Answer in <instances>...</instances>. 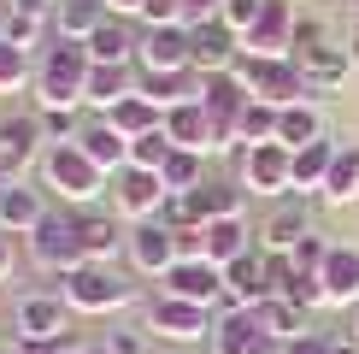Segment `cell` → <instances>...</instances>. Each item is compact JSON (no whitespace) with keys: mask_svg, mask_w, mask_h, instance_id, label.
I'll return each instance as SVG.
<instances>
[{"mask_svg":"<svg viewBox=\"0 0 359 354\" xmlns=\"http://www.w3.org/2000/svg\"><path fill=\"white\" fill-rule=\"evenodd\" d=\"M236 77L248 83V100H265V107H294V100H306V77L294 71V59H259V53H242Z\"/></svg>","mask_w":359,"mask_h":354,"instance_id":"5","label":"cell"},{"mask_svg":"<svg viewBox=\"0 0 359 354\" xmlns=\"http://www.w3.org/2000/svg\"><path fill=\"white\" fill-rule=\"evenodd\" d=\"M259 12H265V0H224V24H230L236 36H248V29L259 24Z\"/></svg>","mask_w":359,"mask_h":354,"instance_id":"42","label":"cell"},{"mask_svg":"<svg viewBox=\"0 0 359 354\" xmlns=\"http://www.w3.org/2000/svg\"><path fill=\"white\" fill-rule=\"evenodd\" d=\"M48 136H41V118H6L0 124V166H6V177L12 183H24V171L29 166H41V148Z\"/></svg>","mask_w":359,"mask_h":354,"instance_id":"14","label":"cell"},{"mask_svg":"<svg viewBox=\"0 0 359 354\" xmlns=\"http://www.w3.org/2000/svg\"><path fill=\"white\" fill-rule=\"evenodd\" d=\"M330 206H353L359 201V148L348 142V148H336V166H330V177H324V189H318Z\"/></svg>","mask_w":359,"mask_h":354,"instance_id":"28","label":"cell"},{"mask_svg":"<svg viewBox=\"0 0 359 354\" xmlns=\"http://www.w3.org/2000/svg\"><path fill=\"white\" fill-rule=\"evenodd\" d=\"M136 95H147L159 112H171V107H183V100H201V71H142Z\"/></svg>","mask_w":359,"mask_h":354,"instance_id":"21","label":"cell"},{"mask_svg":"<svg viewBox=\"0 0 359 354\" xmlns=\"http://www.w3.org/2000/svg\"><path fill=\"white\" fill-rule=\"evenodd\" d=\"M29 260L48 266V272H59V277H71L77 266H88V248L77 236V213H71V218H59V213L41 218V225L29 230Z\"/></svg>","mask_w":359,"mask_h":354,"instance_id":"6","label":"cell"},{"mask_svg":"<svg viewBox=\"0 0 359 354\" xmlns=\"http://www.w3.org/2000/svg\"><path fill=\"white\" fill-rule=\"evenodd\" d=\"M142 71H194V48H189V24H165V29H147L136 41Z\"/></svg>","mask_w":359,"mask_h":354,"instance_id":"15","label":"cell"},{"mask_svg":"<svg viewBox=\"0 0 359 354\" xmlns=\"http://www.w3.org/2000/svg\"><path fill=\"white\" fill-rule=\"evenodd\" d=\"M289 59H294V71H301L312 88H336V83L353 71V53L341 48V41H330V36H324V24H312V18H294V48H289Z\"/></svg>","mask_w":359,"mask_h":354,"instance_id":"4","label":"cell"},{"mask_svg":"<svg viewBox=\"0 0 359 354\" xmlns=\"http://www.w3.org/2000/svg\"><path fill=\"white\" fill-rule=\"evenodd\" d=\"M330 166H336V142H312V148H294V195H306V189H324Z\"/></svg>","mask_w":359,"mask_h":354,"instance_id":"33","label":"cell"},{"mask_svg":"<svg viewBox=\"0 0 359 354\" xmlns=\"http://www.w3.org/2000/svg\"><path fill=\"white\" fill-rule=\"evenodd\" d=\"M236 142H242V148L277 142V107H265V100H248V107L236 112Z\"/></svg>","mask_w":359,"mask_h":354,"instance_id":"35","label":"cell"},{"mask_svg":"<svg viewBox=\"0 0 359 354\" xmlns=\"http://www.w3.org/2000/svg\"><path fill=\"white\" fill-rule=\"evenodd\" d=\"M41 183L53 189L59 201H71V206H88L100 195V189H112V177L95 166V159L83 154L77 142H53L48 154H41Z\"/></svg>","mask_w":359,"mask_h":354,"instance_id":"2","label":"cell"},{"mask_svg":"<svg viewBox=\"0 0 359 354\" xmlns=\"http://www.w3.org/2000/svg\"><path fill=\"white\" fill-rule=\"evenodd\" d=\"M88 53H95V65H130V59H136V36H130L118 18H107L95 36H88Z\"/></svg>","mask_w":359,"mask_h":354,"instance_id":"34","label":"cell"},{"mask_svg":"<svg viewBox=\"0 0 359 354\" xmlns=\"http://www.w3.org/2000/svg\"><path fill=\"white\" fill-rule=\"evenodd\" d=\"M107 348L112 354H147V343H142L136 331H107Z\"/></svg>","mask_w":359,"mask_h":354,"instance_id":"46","label":"cell"},{"mask_svg":"<svg viewBox=\"0 0 359 354\" xmlns=\"http://www.w3.org/2000/svg\"><path fill=\"white\" fill-rule=\"evenodd\" d=\"M65 331H71L65 295H24L18 301V336L24 343H65Z\"/></svg>","mask_w":359,"mask_h":354,"instance_id":"12","label":"cell"},{"mask_svg":"<svg viewBox=\"0 0 359 354\" xmlns=\"http://www.w3.org/2000/svg\"><path fill=\"white\" fill-rule=\"evenodd\" d=\"M6 272H12V236L0 230V277H6Z\"/></svg>","mask_w":359,"mask_h":354,"instance_id":"50","label":"cell"},{"mask_svg":"<svg viewBox=\"0 0 359 354\" xmlns=\"http://www.w3.org/2000/svg\"><path fill=\"white\" fill-rule=\"evenodd\" d=\"M324 260H330V242H324V236H301V242H294V254H289L294 272H312V277L324 272Z\"/></svg>","mask_w":359,"mask_h":354,"instance_id":"41","label":"cell"},{"mask_svg":"<svg viewBox=\"0 0 359 354\" xmlns=\"http://www.w3.org/2000/svg\"><path fill=\"white\" fill-rule=\"evenodd\" d=\"M130 260H136V272H154V277H165L177 266V236L165 218H147V225L130 230Z\"/></svg>","mask_w":359,"mask_h":354,"instance_id":"18","label":"cell"},{"mask_svg":"<svg viewBox=\"0 0 359 354\" xmlns=\"http://www.w3.org/2000/svg\"><path fill=\"white\" fill-rule=\"evenodd\" d=\"M294 48V6L289 0H265L259 24L242 36V53H259V59H289Z\"/></svg>","mask_w":359,"mask_h":354,"instance_id":"13","label":"cell"},{"mask_svg":"<svg viewBox=\"0 0 359 354\" xmlns=\"http://www.w3.org/2000/svg\"><path fill=\"white\" fill-rule=\"evenodd\" d=\"M189 6V29L194 24H212V18H224V0H183Z\"/></svg>","mask_w":359,"mask_h":354,"instance_id":"45","label":"cell"},{"mask_svg":"<svg viewBox=\"0 0 359 354\" xmlns=\"http://www.w3.org/2000/svg\"><path fill=\"white\" fill-rule=\"evenodd\" d=\"M36 118H41V136H48V148H53V142H77V136H83L77 107H41Z\"/></svg>","mask_w":359,"mask_h":354,"instance_id":"40","label":"cell"},{"mask_svg":"<svg viewBox=\"0 0 359 354\" xmlns=\"http://www.w3.org/2000/svg\"><path fill=\"white\" fill-rule=\"evenodd\" d=\"M136 88H142V83L130 77V65H95V71H88V100H95L100 112H112L118 100L136 95Z\"/></svg>","mask_w":359,"mask_h":354,"instance_id":"32","label":"cell"},{"mask_svg":"<svg viewBox=\"0 0 359 354\" xmlns=\"http://www.w3.org/2000/svg\"><path fill=\"white\" fill-rule=\"evenodd\" d=\"M253 313H259V324H265V331L277 336L283 348H289L294 336H306V307H294V301H283V295H265V301L253 307Z\"/></svg>","mask_w":359,"mask_h":354,"instance_id":"29","label":"cell"},{"mask_svg":"<svg viewBox=\"0 0 359 354\" xmlns=\"http://www.w3.org/2000/svg\"><path fill=\"white\" fill-rule=\"evenodd\" d=\"M142 18H147V29H165V24H189V6H183V0H147V6H142Z\"/></svg>","mask_w":359,"mask_h":354,"instance_id":"43","label":"cell"},{"mask_svg":"<svg viewBox=\"0 0 359 354\" xmlns=\"http://www.w3.org/2000/svg\"><path fill=\"white\" fill-rule=\"evenodd\" d=\"M212 307L201 301H177V295H159L154 307H147V331L165 336V343H206L212 336Z\"/></svg>","mask_w":359,"mask_h":354,"instance_id":"8","label":"cell"},{"mask_svg":"<svg viewBox=\"0 0 359 354\" xmlns=\"http://www.w3.org/2000/svg\"><path fill=\"white\" fill-rule=\"evenodd\" d=\"M324 301L330 307H359V248L353 242H341L330 248V260H324Z\"/></svg>","mask_w":359,"mask_h":354,"instance_id":"19","label":"cell"},{"mask_svg":"<svg viewBox=\"0 0 359 354\" xmlns=\"http://www.w3.org/2000/svg\"><path fill=\"white\" fill-rule=\"evenodd\" d=\"M0 354H6V348H0Z\"/></svg>","mask_w":359,"mask_h":354,"instance_id":"56","label":"cell"},{"mask_svg":"<svg viewBox=\"0 0 359 354\" xmlns=\"http://www.w3.org/2000/svg\"><path fill=\"white\" fill-rule=\"evenodd\" d=\"M0 6H6V0H0Z\"/></svg>","mask_w":359,"mask_h":354,"instance_id":"55","label":"cell"},{"mask_svg":"<svg viewBox=\"0 0 359 354\" xmlns=\"http://www.w3.org/2000/svg\"><path fill=\"white\" fill-rule=\"evenodd\" d=\"M301 236H312V230H306V206L294 195V206H277V213L265 218V248H271V254H294Z\"/></svg>","mask_w":359,"mask_h":354,"instance_id":"31","label":"cell"},{"mask_svg":"<svg viewBox=\"0 0 359 354\" xmlns=\"http://www.w3.org/2000/svg\"><path fill=\"white\" fill-rule=\"evenodd\" d=\"M48 29H53V24L24 18V12H6V6H0V41H12V48H24V53H29L41 36H48Z\"/></svg>","mask_w":359,"mask_h":354,"instance_id":"38","label":"cell"},{"mask_svg":"<svg viewBox=\"0 0 359 354\" xmlns=\"http://www.w3.org/2000/svg\"><path fill=\"white\" fill-rule=\"evenodd\" d=\"M112 12H107V0H59V12H53V29L65 41H88L100 24H107Z\"/></svg>","mask_w":359,"mask_h":354,"instance_id":"25","label":"cell"},{"mask_svg":"<svg viewBox=\"0 0 359 354\" xmlns=\"http://www.w3.org/2000/svg\"><path fill=\"white\" fill-rule=\"evenodd\" d=\"M330 343V354H359V336H324Z\"/></svg>","mask_w":359,"mask_h":354,"instance_id":"49","label":"cell"},{"mask_svg":"<svg viewBox=\"0 0 359 354\" xmlns=\"http://www.w3.org/2000/svg\"><path fill=\"white\" fill-rule=\"evenodd\" d=\"M88 71H95V53L88 41H65L59 36L36 65V100L41 107H83L88 100Z\"/></svg>","mask_w":359,"mask_h":354,"instance_id":"1","label":"cell"},{"mask_svg":"<svg viewBox=\"0 0 359 354\" xmlns=\"http://www.w3.org/2000/svg\"><path fill=\"white\" fill-rule=\"evenodd\" d=\"M283 354H330V343H324L318 331H306V336H294V343L283 348Z\"/></svg>","mask_w":359,"mask_h":354,"instance_id":"47","label":"cell"},{"mask_svg":"<svg viewBox=\"0 0 359 354\" xmlns=\"http://www.w3.org/2000/svg\"><path fill=\"white\" fill-rule=\"evenodd\" d=\"M59 295L71 301V313H118L136 301V284L112 272V260H88L71 277H59Z\"/></svg>","mask_w":359,"mask_h":354,"instance_id":"3","label":"cell"},{"mask_svg":"<svg viewBox=\"0 0 359 354\" xmlns=\"http://www.w3.org/2000/svg\"><path fill=\"white\" fill-rule=\"evenodd\" d=\"M159 284H165V295H177V301L212 307L218 295H224V266H212V260H177Z\"/></svg>","mask_w":359,"mask_h":354,"instance_id":"16","label":"cell"},{"mask_svg":"<svg viewBox=\"0 0 359 354\" xmlns=\"http://www.w3.org/2000/svg\"><path fill=\"white\" fill-rule=\"evenodd\" d=\"M242 254H253L248 218H218V225H206V260H212V266H230Z\"/></svg>","mask_w":359,"mask_h":354,"instance_id":"30","label":"cell"},{"mask_svg":"<svg viewBox=\"0 0 359 354\" xmlns=\"http://www.w3.org/2000/svg\"><path fill=\"white\" fill-rule=\"evenodd\" d=\"M6 12H24V18H41V24H53L59 0H6Z\"/></svg>","mask_w":359,"mask_h":354,"instance_id":"44","label":"cell"},{"mask_svg":"<svg viewBox=\"0 0 359 354\" xmlns=\"http://www.w3.org/2000/svg\"><path fill=\"white\" fill-rule=\"evenodd\" d=\"M77 236H83L88 260H112L118 248H130V236L118 230V218H107V213H77Z\"/></svg>","mask_w":359,"mask_h":354,"instance_id":"27","label":"cell"},{"mask_svg":"<svg viewBox=\"0 0 359 354\" xmlns=\"http://www.w3.org/2000/svg\"><path fill=\"white\" fill-rule=\"evenodd\" d=\"M353 336H359V313H353Z\"/></svg>","mask_w":359,"mask_h":354,"instance_id":"54","label":"cell"},{"mask_svg":"<svg viewBox=\"0 0 359 354\" xmlns=\"http://www.w3.org/2000/svg\"><path fill=\"white\" fill-rule=\"evenodd\" d=\"M165 136L177 148H189V154H212V112L201 100H183V107L165 112Z\"/></svg>","mask_w":359,"mask_h":354,"instance_id":"20","label":"cell"},{"mask_svg":"<svg viewBox=\"0 0 359 354\" xmlns=\"http://www.w3.org/2000/svg\"><path fill=\"white\" fill-rule=\"evenodd\" d=\"M165 201H171V189H165V177H159V171L124 166V171L112 177V206H118L124 218H136V225L159 218V213H165Z\"/></svg>","mask_w":359,"mask_h":354,"instance_id":"10","label":"cell"},{"mask_svg":"<svg viewBox=\"0 0 359 354\" xmlns=\"http://www.w3.org/2000/svg\"><path fill=\"white\" fill-rule=\"evenodd\" d=\"M189 48H194V71H201V77H212V71H236V65H242V36H236L224 18L194 24V29H189Z\"/></svg>","mask_w":359,"mask_h":354,"instance_id":"11","label":"cell"},{"mask_svg":"<svg viewBox=\"0 0 359 354\" xmlns=\"http://www.w3.org/2000/svg\"><path fill=\"white\" fill-rule=\"evenodd\" d=\"M88 354H112V348H107V343H95V348H88Z\"/></svg>","mask_w":359,"mask_h":354,"instance_id":"53","label":"cell"},{"mask_svg":"<svg viewBox=\"0 0 359 354\" xmlns=\"http://www.w3.org/2000/svg\"><path fill=\"white\" fill-rule=\"evenodd\" d=\"M100 118H107V124L118 130V136H130V142H136V136H147V130H159V124H165V112H159V107H154L147 95H124V100H118L112 112H100Z\"/></svg>","mask_w":359,"mask_h":354,"instance_id":"26","label":"cell"},{"mask_svg":"<svg viewBox=\"0 0 359 354\" xmlns=\"http://www.w3.org/2000/svg\"><path fill=\"white\" fill-rule=\"evenodd\" d=\"M265 295H277V289H271V254H242V260L224 266V301L259 307Z\"/></svg>","mask_w":359,"mask_h":354,"instance_id":"17","label":"cell"},{"mask_svg":"<svg viewBox=\"0 0 359 354\" xmlns=\"http://www.w3.org/2000/svg\"><path fill=\"white\" fill-rule=\"evenodd\" d=\"M41 218H48V201H41L29 183H12L6 195H0V230L6 236H29Z\"/></svg>","mask_w":359,"mask_h":354,"instance_id":"22","label":"cell"},{"mask_svg":"<svg viewBox=\"0 0 359 354\" xmlns=\"http://www.w3.org/2000/svg\"><path fill=\"white\" fill-rule=\"evenodd\" d=\"M159 177H165L171 195H194V189L206 183V177H201V154H189V148H177V154L165 159V171H159Z\"/></svg>","mask_w":359,"mask_h":354,"instance_id":"37","label":"cell"},{"mask_svg":"<svg viewBox=\"0 0 359 354\" xmlns=\"http://www.w3.org/2000/svg\"><path fill=\"white\" fill-rule=\"evenodd\" d=\"M142 6H147V0H107L112 18H130V12H142Z\"/></svg>","mask_w":359,"mask_h":354,"instance_id":"48","label":"cell"},{"mask_svg":"<svg viewBox=\"0 0 359 354\" xmlns=\"http://www.w3.org/2000/svg\"><path fill=\"white\" fill-rule=\"evenodd\" d=\"M77 148H83V154L95 159V166L107 171V177H118V171L130 166V136H118V130L107 124V118H100V124H88L83 136H77Z\"/></svg>","mask_w":359,"mask_h":354,"instance_id":"23","label":"cell"},{"mask_svg":"<svg viewBox=\"0 0 359 354\" xmlns=\"http://www.w3.org/2000/svg\"><path fill=\"white\" fill-rule=\"evenodd\" d=\"M36 83V65H29L24 48H12V41H0V95H12V88Z\"/></svg>","mask_w":359,"mask_h":354,"instance_id":"39","label":"cell"},{"mask_svg":"<svg viewBox=\"0 0 359 354\" xmlns=\"http://www.w3.org/2000/svg\"><path fill=\"white\" fill-rule=\"evenodd\" d=\"M206 348H212V354H283V343L259 324V313H253V307H230V313L212 324Z\"/></svg>","mask_w":359,"mask_h":354,"instance_id":"9","label":"cell"},{"mask_svg":"<svg viewBox=\"0 0 359 354\" xmlns=\"http://www.w3.org/2000/svg\"><path fill=\"white\" fill-rule=\"evenodd\" d=\"M53 354H88V348H77V343H53Z\"/></svg>","mask_w":359,"mask_h":354,"instance_id":"51","label":"cell"},{"mask_svg":"<svg viewBox=\"0 0 359 354\" xmlns=\"http://www.w3.org/2000/svg\"><path fill=\"white\" fill-rule=\"evenodd\" d=\"M171 154H177V142L165 136V124L130 142V166H136V171H165V159H171Z\"/></svg>","mask_w":359,"mask_h":354,"instance_id":"36","label":"cell"},{"mask_svg":"<svg viewBox=\"0 0 359 354\" xmlns=\"http://www.w3.org/2000/svg\"><path fill=\"white\" fill-rule=\"evenodd\" d=\"M277 142H283V148H312V142H324V112L312 107V100L277 107Z\"/></svg>","mask_w":359,"mask_h":354,"instance_id":"24","label":"cell"},{"mask_svg":"<svg viewBox=\"0 0 359 354\" xmlns=\"http://www.w3.org/2000/svg\"><path fill=\"white\" fill-rule=\"evenodd\" d=\"M6 189H12V177H6V166H0V195H6Z\"/></svg>","mask_w":359,"mask_h":354,"instance_id":"52","label":"cell"},{"mask_svg":"<svg viewBox=\"0 0 359 354\" xmlns=\"http://www.w3.org/2000/svg\"><path fill=\"white\" fill-rule=\"evenodd\" d=\"M242 189L248 195H289L294 189V148H283V142L242 148Z\"/></svg>","mask_w":359,"mask_h":354,"instance_id":"7","label":"cell"}]
</instances>
